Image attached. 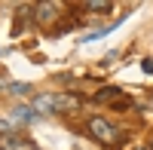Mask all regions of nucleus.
Listing matches in <instances>:
<instances>
[{"mask_svg":"<svg viewBox=\"0 0 153 150\" xmlns=\"http://www.w3.org/2000/svg\"><path fill=\"white\" fill-rule=\"evenodd\" d=\"M135 150H147V147H135Z\"/></svg>","mask_w":153,"mask_h":150,"instance_id":"6e6552de","label":"nucleus"},{"mask_svg":"<svg viewBox=\"0 0 153 150\" xmlns=\"http://www.w3.org/2000/svg\"><path fill=\"white\" fill-rule=\"evenodd\" d=\"M141 68H144V74H153V58H144Z\"/></svg>","mask_w":153,"mask_h":150,"instance_id":"0eeeda50","label":"nucleus"},{"mask_svg":"<svg viewBox=\"0 0 153 150\" xmlns=\"http://www.w3.org/2000/svg\"><path fill=\"white\" fill-rule=\"evenodd\" d=\"M95 98H98V101H107V104H120V107H126V98H123V92L117 89V86H107V89H101Z\"/></svg>","mask_w":153,"mask_h":150,"instance_id":"7ed1b4c3","label":"nucleus"},{"mask_svg":"<svg viewBox=\"0 0 153 150\" xmlns=\"http://www.w3.org/2000/svg\"><path fill=\"white\" fill-rule=\"evenodd\" d=\"M9 89H12V92H16V95H25V92H28V86H25V83H12V86H9Z\"/></svg>","mask_w":153,"mask_h":150,"instance_id":"423d86ee","label":"nucleus"},{"mask_svg":"<svg viewBox=\"0 0 153 150\" xmlns=\"http://www.w3.org/2000/svg\"><path fill=\"white\" fill-rule=\"evenodd\" d=\"M0 147H3V150H25V144H22V141H16V138H6V135L0 138Z\"/></svg>","mask_w":153,"mask_h":150,"instance_id":"39448f33","label":"nucleus"},{"mask_svg":"<svg viewBox=\"0 0 153 150\" xmlns=\"http://www.w3.org/2000/svg\"><path fill=\"white\" fill-rule=\"evenodd\" d=\"M80 104H83L80 98L68 92H43L31 98V107L37 114H74V110H80Z\"/></svg>","mask_w":153,"mask_h":150,"instance_id":"f257e3e1","label":"nucleus"},{"mask_svg":"<svg viewBox=\"0 0 153 150\" xmlns=\"http://www.w3.org/2000/svg\"><path fill=\"white\" fill-rule=\"evenodd\" d=\"M89 132H92L98 141H104V144H117L120 141V129L113 126V123H107L104 117H92L89 120Z\"/></svg>","mask_w":153,"mask_h":150,"instance_id":"f03ea898","label":"nucleus"},{"mask_svg":"<svg viewBox=\"0 0 153 150\" xmlns=\"http://www.w3.org/2000/svg\"><path fill=\"white\" fill-rule=\"evenodd\" d=\"M55 16H58V3H37V22L49 25Z\"/></svg>","mask_w":153,"mask_h":150,"instance_id":"20e7f679","label":"nucleus"},{"mask_svg":"<svg viewBox=\"0 0 153 150\" xmlns=\"http://www.w3.org/2000/svg\"><path fill=\"white\" fill-rule=\"evenodd\" d=\"M150 150H153V147H150Z\"/></svg>","mask_w":153,"mask_h":150,"instance_id":"1a4fd4ad","label":"nucleus"}]
</instances>
